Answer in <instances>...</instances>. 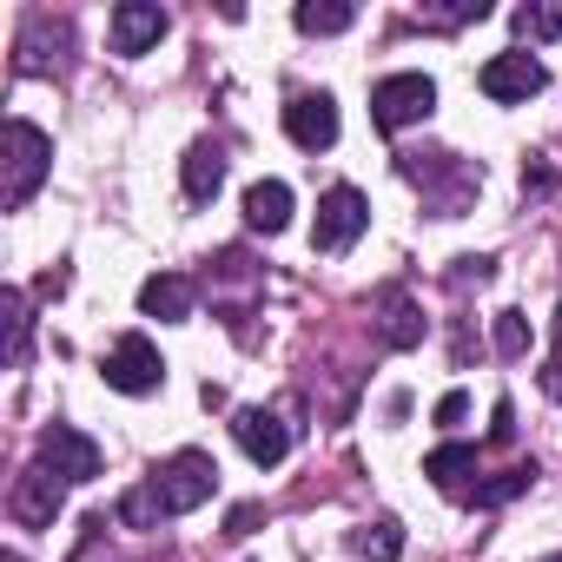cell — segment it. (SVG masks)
<instances>
[{
	"label": "cell",
	"mask_w": 562,
	"mask_h": 562,
	"mask_svg": "<svg viewBox=\"0 0 562 562\" xmlns=\"http://www.w3.org/2000/svg\"><path fill=\"white\" fill-rule=\"evenodd\" d=\"M34 463H47L60 483H93L106 457H100V443H93L87 430H74V424H47V430H41V457H34Z\"/></svg>",
	"instance_id": "6"
},
{
	"label": "cell",
	"mask_w": 562,
	"mask_h": 562,
	"mask_svg": "<svg viewBox=\"0 0 562 562\" xmlns=\"http://www.w3.org/2000/svg\"><path fill=\"white\" fill-rule=\"evenodd\" d=\"M555 351H562V312H555Z\"/></svg>",
	"instance_id": "29"
},
{
	"label": "cell",
	"mask_w": 562,
	"mask_h": 562,
	"mask_svg": "<svg viewBox=\"0 0 562 562\" xmlns=\"http://www.w3.org/2000/svg\"><path fill=\"white\" fill-rule=\"evenodd\" d=\"M60 503H67V483H60L47 463H27V470L14 476V496H8V509H14V522H21V529H54Z\"/></svg>",
	"instance_id": "8"
},
{
	"label": "cell",
	"mask_w": 562,
	"mask_h": 562,
	"mask_svg": "<svg viewBox=\"0 0 562 562\" xmlns=\"http://www.w3.org/2000/svg\"><path fill=\"white\" fill-rule=\"evenodd\" d=\"M542 562H562V555H542Z\"/></svg>",
	"instance_id": "30"
},
{
	"label": "cell",
	"mask_w": 562,
	"mask_h": 562,
	"mask_svg": "<svg viewBox=\"0 0 562 562\" xmlns=\"http://www.w3.org/2000/svg\"><path fill=\"white\" fill-rule=\"evenodd\" d=\"M245 225L265 232V238L285 232V225H292V186H285V179H258V186L245 192Z\"/></svg>",
	"instance_id": "13"
},
{
	"label": "cell",
	"mask_w": 562,
	"mask_h": 562,
	"mask_svg": "<svg viewBox=\"0 0 562 562\" xmlns=\"http://www.w3.org/2000/svg\"><path fill=\"white\" fill-rule=\"evenodd\" d=\"M258 516H265L258 503H238V509L225 516V536H251V529H258Z\"/></svg>",
	"instance_id": "26"
},
{
	"label": "cell",
	"mask_w": 562,
	"mask_h": 562,
	"mask_svg": "<svg viewBox=\"0 0 562 562\" xmlns=\"http://www.w3.org/2000/svg\"><path fill=\"white\" fill-rule=\"evenodd\" d=\"M285 133L305 153H331L338 146V100L331 93H292L285 100Z\"/></svg>",
	"instance_id": "10"
},
{
	"label": "cell",
	"mask_w": 562,
	"mask_h": 562,
	"mask_svg": "<svg viewBox=\"0 0 562 562\" xmlns=\"http://www.w3.org/2000/svg\"><path fill=\"white\" fill-rule=\"evenodd\" d=\"M351 549H358V562H397L404 555V522L397 516H378V522H364L351 536Z\"/></svg>",
	"instance_id": "17"
},
{
	"label": "cell",
	"mask_w": 562,
	"mask_h": 562,
	"mask_svg": "<svg viewBox=\"0 0 562 562\" xmlns=\"http://www.w3.org/2000/svg\"><path fill=\"white\" fill-rule=\"evenodd\" d=\"M378 338H384L391 351H411V345H424V312H417L404 292H384V318H378Z\"/></svg>",
	"instance_id": "16"
},
{
	"label": "cell",
	"mask_w": 562,
	"mask_h": 562,
	"mask_svg": "<svg viewBox=\"0 0 562 562\" xmlns=\"http://www.w3.org/2000/svg\"><path fill=\"white\" fill-rule=\"evenodd\" d=\"M490 14V0H450V8H424V27H470Z\"/></svg>",
	"instance_id": "22"
},
{
	"label": "cell",
	"mask_w": 562,
	"mask_h": 562,
	"mask_svg": "<svg viewBox=\"0 0 562 562\" xmlns=\"http://www.w3.org/2000/svg\"><path fill=\"white\" fill-rule=\"evenodd\" d=\"M529 483H536V463H509L503 476H490V483H476L470 496H476L483 509H496V503H509V496H522Z\"/></svg>",
	"instance_id": "20"
},
{
	"label": "cell",
	"mask_w": 562,
	"mask_h": 562,
	"mask_svg": "<svg viewBox=\"0 0 562 562\" xmlns=\"http://www.w3.org/2000/svg\"><path fill=\"white\" fill-rule=\"evenodd\" d=\"M424 476L443 490V496H470V476H476V443H437L424 457Z\"/></svg>",
	"instance_id": "14"
},
{
	"label": "cell",
	"mask_w": 562,
	"mask_h": 562,
	"mask_svg": "<svg viewBox=\"0 0 562 562\" xmlns=\"http://www.w3.org/2000/svg\"><path fill=\"white\" fill-rule=\"evenodd\" d=\"M364 225H371V205H364V192H358V186H331V192L318 199L312 245H318V251H351V245L364 238Z\"/></svg>",
	"instance_id": "5"
},
{
	"label": "cell",
	"mask_w": 562,
	"mask_h": 562,
	"mask_svg": "<svg viewBox=\"0 0 562 562\" xmlns=\"http://www.w3.org/2000/svg\"><path fill=\"white\" fill-rule=\"evenodd\" d=\"M299 34H345L351 21H358V8L351 0H299Z\"/></svg>",
	"instance_id": "18"
},
{
	"label": "cell",
	"mask_w": 562,
	"mask_h": 562,
	"mask_svg": "<svg viewBox=\"0 0 562 562\" xmlns=\"http://www.w3.org/2000/svg\"><path fill=\"white\" fill-rule=\"evenodd\" d=\"M555 179H549V166H522V192H549Z\"/></svg>",
	"instance_id": "28"
},
{
	"label": "cell",
	"mask_w": 562,
	"mask_h": 562,
	"mask_svg": "<svg viewBox=\"0 0 562 562\" xmlns=\"http://www.w3.org/2000/svg\"><path fill=\"white\" fill-rule=\"evenodd\" d=\"M159 34H166V8H153V0H120L113 8V54H146V47H159Z\"/></svg>",
	"instance_id": "11"
},
{
	"label": "cell",
	"mask_w": 562,
	"mask_h": 562,
	"mask_svg": "<svg viewBox=\"0 0 562 562\" xmlns=\"http://www.w3.org/2000/svg\"><path fill=\"white\" fill-rule=\"evenodd\" d=\"M0 318H8V364H27V338H34V318H27V292H0Z\"/></svg>",
	"instance_id": "19"
},
{
	"label": "cell",
	"mask_w": 562,
	"mask_h": 562,
	"mask_svg": "<svg viewBox=\"0 0 562 562\" xmlns=\"http://www.w3.org/2000/svg\"><path fill=\"white\" fill-rule=\"evenodd\" d=\"M186 199L192 205H205V199H218V186H225V146L218 139H199L192 153H186Z\"/></svg>",
	"instance_id": "15"
},
{
	"label": "cell",
	"mask_w": 562,
	"mask_h": 562,
	"mask_svg": "<svg viewBox=\"0 0 562 562\" xmlns=\"http://www.w3.org/2000/svg\"><path fill=\"white\" fill-rule=\"evenodd\" d=\"M476 87H483V100H496V106H516V100H529V93H542L549 87V67L536 60V54H496V60H483V74H476Z\"/></svg>",
	"instance_id": "7"
},
{
	"label": "cell",
	"mask_w": 562,
	"mask_h": 562,
	"mask_svg": "<svg viewBox=\"0 0 562 562\" xmlns=\"http://www.w3.org/2000/svg\"><path fill=\"white\" fill-rule=\"evenodd\" d=\"M212 490H218V463H212V450H179V457H166L139 490H126L113 516H120L126 529H159L166 516H192Z\"/></svg>",
	"instance_id": "1"
},
{
	"label": "cell",
	"mask_w": 562,
	"mask_h": 562,
	"mask_svg": "<svg viewBox=\"0 0 562 562\" xmlns=\"http://www.w3.org/2000/svg\"><path fill=\"white\" fill-rule=\"evenodd\" d=\"M192 299H199V292H192L186 271H153L146 285H139V312L159 318V325H186V318H192Z\"/></svg>",
	"instance_id": "12"
},
{
	"label": "cell",
	"mask_w": 562,
	"mask_h": 562,
	"mask_svg": "<svg viewBox=\"0 0 562 562\" xmlns=\"http://www.w3.org/2000/svg\"><path fill=\"white\" fill-rule=\"evenodd\" d=\"M490 271H496V258H457V271H450V278H457V285H470V278H476V285H483Z\"/></svg>",
	"instance_id": "27"
},
{
	"label": "cell",
	"mask_w": 562,
	"mask_h": 562,
	"mask_svg": "<svg viewBox=\"0 0 562 562\" xmlns=\"http://www.w3.org/2000/svg\"><path fill=\"white\" fill-rule=\"evenodd\" d=\"M463 417H470V397H463V391H443V397H437V424H443V430H457Z\"/></svg>",
	"instance_id": "25"
},
{
	"label": "cell",
	"mask_w": 562,
	"mask_h": 562,
	"mask_svg": "<svg viewBox=\"0 0 562 562\" xmlns=\"http://www.w3.org/2000/svg\"><path fill=\"white\" fill-rule=\"evenodd\" d=\"M47 166H54V139L34 120H8V133H0V205L21 212L41 192Z\"/></svg>",
	"instance_id": "2"
},
{
	"label": "cell",
	"mask_w": 562,
	"mask_h": 562,
	"mask_svg": "<svg viewBox=\"0 0 562 562\" xmlns=\"http://www.w3.org/2000/svg\"><path fill=\"white\" fill-rule=\"evenodd\" d=\"M529 351V318L522 312H496V358H522Z\"/></svg>",
	"instance_id": "23"
},
{
	"label": "cell",
	"mask_w": 562,
	"mask_h": 562,
	"mask_svg": "<svg viewBox=\"0 0 562 562\" xmlns=\"http://www.w3.org/2000/svg\"><path fill=\"white\" fill-rule=\"evenodd\" d=\"M516 34L536 47V41H555L562 34V8H536V0H529V8H516Z\"/></svg>",
	"instance_id": "21"
},
{
	"label": "cell",
	"mask_w": 562,
	"mask_h": 562,
	"mask_svg": "<svg viewBox=\"0 0 562 562\" xmlns=\"http://www.w3.org/2000/svg\"><path fill=\"white\" fill-rule=\"evenodd\" d=\"M490 443H516V404L509 397H496V411H490Z\"/></svg>",
	"instance_id": "24"
},
{
	"label": "cell",
	"mask_w": 562,
	"mask_h": 562,
	"mask_svg": "<svg viewBox=\"0 0 562 562\" xmlns=\"http://www.w3.org/2000/svg\"><path fill=\"white\" fill-rule=\"evenodd\" d=\"M232 437H238V450H245L258 470H278V463L292 457V424L278 417V411H258V404L232 417Z\"/></svg>",
	"instance_id": "9"
},
{
	"label": "cell",
	"mask_w": 562,
	"mask_h": 562,
	"mask_svg": "<svg viewBox=\"0 0 562 562\" xmlns=\"http://www.w3.org/2000/svg\"><path fill=\"white\" fill-rule=\"evenodd\" d=\"M106 384L113 391H126V397H146V391H159L166 384V358H159V345L146 338V331H126L113 351H106Z\"/></svg>",
	"instance_id": "4"
},
{
	"label": "cell",
	"mask_w": 562,
	"mask_h": 562,
	"mask_svg": "<svg viewBox=\"0 0 562 562\" xmlns=\"http://www.w3.org/2000/svg\"><path fill=\"white\" fill-rule=\"evenodd\" d=\"M430 106H437V80L430 74H391V80L371 87V126L378 133H404V126L430 120Z\"/></svg>",
	"instance_id": "3"
}]
</instances>
